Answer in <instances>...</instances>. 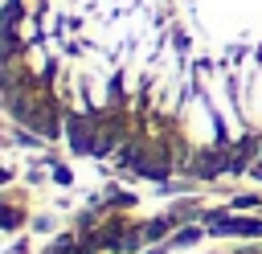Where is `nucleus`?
<instances>
[{
    "mask_svg": "<svg viewBox=\"0 0 262 254\" xmlns=\"http://www.w3.org/2000/svg\"><path fill=\"white\" fill-rule=\"evenodd\" d=\"M213 234H242V238H262V221L250 217H225V213H205Z\"/></svg>",
    "mask_w": 262,
    "mask_h": 254,
    "instance_id": "f257e3e1",
    "label": "nucleus"
},
{
    "mask_svg": "<svg viewBox=\"0 0 262 254\" xmlns=\"http://www.w3.org/2000/svg\"><path fill=\"white\" fill-rule=\"evenodd\" d=\"M0 225H4V229H12V225H20V213H16L12 205H0Z\"/></svg>",
    "mask_w": 262,
    "mask_h": 254,
    "instance_id": "f03ea898",
    "label": "nucleus"
},
{
    "mask_svg": "<svg viewBox=\"0 0 262 254\" xmlns=\"http://www.w3.org/2000/svg\"><path fill=\"white\" fill-rule=\"evenodd\" d=\"M192 242H201V229H180L172 238V246H192Z\"/></svg>",
    "mask_w": 262,
    "mask_h": 254,
    "instance_id": "7ed1b4c3",
    "label": "nucleus"
}]
</instances>
